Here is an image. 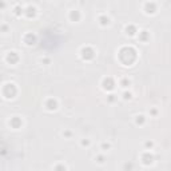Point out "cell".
<instances>
[{
	"label": "cell",
	"mask_w": 171,
	"mask_h": 171,
	"mask_svg": "<svg viewBox=\"0 0 171 171\" xmlns=\"http://www.w3.org/2000/svg\"><path fill=\"white\" fill-rule=\"evenodd\" d=\"M118 58H119V61H121L123 65H132L136 61L138 55H136V51L134 47L126 46V47H122V48L119 50Z\"/></svg>",
	"instance_id": "6da1fadb"
},
{
	"label": "cell",
	"mask_w": 171,
	"mask_h": 171,
	"mask_svg": "<svg viewBox=\"0 0 171 171\" xmlns=\"http://www.w3.org/2000/svg\"><path fill=\"white\" fill-rule=\"evenodd\" d=\"M2 94L6 99H13L16 95H17V87L15 83H6L3 86V90H2Z\"/></svg>",
	"instance_id": "7a4b0ae2"
},
{
	"label": "cell",
	"mask_w": 171,
	"mask_h": 171,
	"mask_svg": "<svg viewBox=\"0 0 171 171\" xmlns=\"http://www.w3.org/2000/svg\"><path fill=\"white\" fill-rule=\"evenodd\" d=\"M95 55H96V52H95V50H94L92 47L84 46V47H82L80 48V56H82L83 60L90 61V60H92L94 58H95Z\"/></svg>",
	"instance_id": "3957f363"
},
{
	"label": "cell",
	"mask_w": 171,
	"mask_h": 171,
	"mask_svg": "<svg viewBox=\"0 0 171 171\" xmlns=\"http://www.w3.org/2000/svg\"><path fill=\"white\" fill-rule=\"evenodd\" d=\"M115 80L114 78H111V76H106V78H103V80H102V88L104 91H107V92H110L115 88Z\"/></svg>",
	"instance_id": "277c9868"
},
{
	"label": "cell",
	"mask_w": 171,
	"mask_h": 171,
	"mask_svg": "<svg viewBox=\"0 0 171 171\" xmlns=\"http://www.w3.org/2000/svg\"><path fill=\"white\" fill-rule=\"evenodd\" d=\"M143 11L146 15H155L158 11V4L155 2H146L143 4Z\"/></svg>",
	"instance_id": "5b68a950"
},
{
	"label": "cell",
	"mask_w": 171,
	"mask_h": 171,
	"mask_svg": "<svg viewBox=\"0 0 171 171\" xmlns=\"http://www.w3.org/2000/svg\"><path fill=\"white\" fill-rule=\"evenodd\" d=\"M24 15L28 17V19H32V17H35L38 15V8L34 6V4H27L24 7Z\"/></svg>",
	"instance_id": "8992f818"
},
{
	"label": "cell",
	"mask_w": 171,
	"mask_h": 171,
	"mask_svg": "<svg viewBox=\"0 0 171 171\" xmlns=\"http://www.w3.org/2000/svg\"><path fill=\"white\" fill-rule=\"evenodd\" d=\"M23 42L25 43V46H30V47L35 46L36 43H38V36L35 34H32V32H27L23 38Z\"/></svg>",
	"instance_id": "52a82bcc"
},
{
	"label": "cell",
	"mask_w": 171,
	"mask_h": 171,
	"mask_svg": "<svg viewBox=\"0 0 171 171\" xmlns=\"http://www.w3.org/2000/svg\"><path fill=\"white\" fill-rule=\"evenodd\" d=\"M140 161L144 166H150L154 163V155H152L150 151H144L143 154L140 155Z\"/></svg>",
	"instance_id": "ba28073f"
},
{
	"label": "cell",
	"mask_w": 171,
	"mask_h": 171,
	"mask_svg": "<svg viewBox=\"0 0 171 171\" xmlns=\"http://www.w3.org/2000/svg\"><path fill=\"white\" fill-rule=\"evenodd\" d=\"M19 55H17V52H15V51H9L8 54L6 55V61L8 64H12V65H15L16 63H19Z\"/></svg>",
	"instance_id": "9c48e42d"
},
{
	"label": "cell",
	"mask_w": 171,
	"mask_h": 171,
	"mask_svg": "<svg viewBox=\"0 0 171 171\" xmlns=\"http://www.w3.org/2000/svg\"><path fill=\"white\" fill-rule=\"evenodd\" d=\"M44 107L47 111H55V110H58V107H59V103H58V100L54 99V98H48L44 103Z\"/></svg>",
	"instance_id": "30bf717a"
},
{
	"label": "cell",
	"mask_w": 171,
	"mask_h": 171,
	"mask_svg": "<svg viewBox=\"0 0 171 171\" xmlns=\"http://www.w3.org/2000/svg\"><path fill=\"white\" fill-rule=\"evenodd\" d=\"M68 19L74 23H78V21L82 20V12L79 9H71L68 12Z\"/></svg>",
	"instance_id": "8fae6325"
},
{
	"label": "cell",
	"mask_w": 171,
	"mask_h": 171,
	"mask_svg": "<svg viewBox=\"0 0 171 171\" xmlns=\"http://www.w3.org/2000/svg\"><path fill=\"white\" fill-rule=\"evenodd\" d=\"M138 32H139V31H138V28L134 24H128V25H126V27H125V34L127 36H130V38H134V36H136Z\"/></svg>",
	"instance_id": "7c38bea8"
},
{
	"label": "cell",
	"mask_w": 171,
	"mask_h": 171,
	"mask_svg": "<svg viewBox=\"0 0 171 171\" xmlns=\"http://www.w3.org/2000/svg\"><path fill=\"white\" fill-rule=\"evenodd\" d=\"M8 125L12 127V128H15V130H19L21 126H23V121L19 118V116H13V118H11L9 119V122H8Z\"/></svg>",
	"instance_id": "4fadbf2b"
},
{
	"label": "cell",
	"mask_w": 171,
	"mask_h": 171,
	"mask_svg": "<svg viewBox=\"0 0 171 171\" xmlns=\"http://www.w3.org/2000/svg\"><path fill=\"white\" fill-rule=\"evenodd\" d=\"M98 21H99V24L102 25V27H106V25L110 24V21L111 19L108 17L107 15H104V13H102V15L98 16Z\"/></svg>",
	"instance_id": "5bb4252c"
},
{
	"label": "cell",
	"mask_w": 171,
	"mask_h": 171,
	"mask_svg": "<svg viewBox=\"0 0 171 171\" xmlns=\"http://www.w3.org/2000/svg\"><path fill=\"white\" fill-rule=\"evenodd\" d=\"M138 39H139L140 42L146 43L148 39H150V34H148V31H139L138 32Z\"/></svg>",
	"instance_id": "9a60e30c"
},
{
	"label": "cell",
	"mask_w": 171,
	"mask_h": 171,
	"mask_svg": "<svg viewBox=\"0 0 171 171\" xmlns=\"http://www.w3.org/2000/svg\"><path fill=\"white\" fill-rule=\"evenodd\" d=\"M135 123L138 126H143L144 123H146V116H144L143 114H139L135 116Z\"/></svg>",
	"instance_id": "2e32d148"
},
{
	"label": "cell",
	"mask_w": 171,
	"mask_h": 171,
	"mask_svg": "<svg viewBox=\"0 0 171 171\" xmlns=\"http://www.w3.org/2000/svg\"><path fill=\"white\" fill-rule=\"evenodd\" d=\"M23 12H24V7H21L20 4H15V7H13V13L16 16H21Z\"/></svg>",
	"instance_id": "e0dca14e"
},
{
	"label": "cell",
	"mask_w": 171,
	"mask_h": 171,
	"mask_svg": "<svg viewBox=\"0 0 171 171\" xmlns=\"http://www.w3.org/2000/svg\"><path fill=\"white\" fill-rule=\"evenodd\" d=\"M119 86L123 87V88H128L131 86V80L128 78H123V79H121V82H119Z\"/></svg>",
	"instance_id": "ac0fdd59"
},
{
	"label": "cell",
	"mask_w": 171,
	"mask_h": 171,
	"mask_svg": "<svg viewBox=\"0 0 171 171\" xmlns=\"http://www.w3.org/2000/svg\"><path fill=\"white\" fill-rule=\"evenodd\" d=\"M122 99H125V100H131L132 99V92L131 91H123V94H122Z\"/></svg>",
	"instance_id": "d6986e66"
},
{
	"label": "cell",
	"mask_w": 171,
	"mask_h": 171,
	"mask_svg": "<svg viewBox=\"0 0 171 171\" xmlns=\"http://www.w3.org/2000/svg\"><path fill=\"white\" fill-rule=\"evenodd\" d=\"M0 32H2V34H8L9 32V25L7 23L0 24Z\"/></svg>",
	"instance_id": "ffe728a7"
},
{
	"label": "cell",
	"mask_w": 171,
	"mask_h": 171,
	"mask_svg": "<svg viewBox=\"0 0 171 171\" xmlns=\"http://www.w3.org/2000/svg\"><path fill=\"white\" fill-rule=\"evenodd\" d=\"M110 148H111V143H108V142H103V143L100 144V150L102 151H110Z\"/></svg>",
	"instance_id": "44dd1931"
},
{
	"label": "cell",
	"mask_w": 171,
	"mask_h": 171,
	"mask_svg": "<svg viewBox=\"0 0 171 171\" xmlns=\"http://www.w3.org/2000/svg\"><path fill=\"white\" fill-rule=\"evenodd\" d=\"M95 161H96V163H99V165H103V163L106 162V156H104L103 154H99V155H96Z\"/></svg>",
	"instance_id": "7402d4cb"
},
{
	"label": "cell",
	"mask_w": 171,
	"mask_h": 171,
	"mask_svg": "<svg viewBox=\"0 0 171 171\" xmlns=\"http://www.w3.org/2000/svg\"><path fill=\"white\" fill-rule=\"evenodd\" d=\"M54 171H67V167L63 163H58V165L54 167Z\"/></svg>",
	"instance_id": "603a6c76"
},
{
	"label": "cell",
	"mask_w": 171,
	"mask_h": 171,
	"mask_svg": "<svg viewBox=\"0 0 171 171\" xmlns=\"http://www.w3.org/2000/svg\"><path fill=\"white\" fill-rule=\"evenodd\" d=\"M116 99H118V96H116L115 94H110V95H107V102L108 103H114Z\"/></svg>",
	"instance_id": "cb8c5ba5"
},
{
	"label": "cell",
	"mask_w": 171,
	"mask_h": 171,
	"mask_svg": "<svg viewBox=\"0 0 171 171\" xmlns=\"http://www.w3.org/2000/svg\"><path fill=\"white\" fill-rule=\"evenodd\" d=\"M90 144H91V140L90 139H82L80 140V146L82 147H90Z\"/></svg>",
	"instance_id": "d4e9b609"
},
{
	"label": "cell",
	"mask_w": 171,
	"mask_h": 171,
	"mask_svg": "<svg viewBox=\"0 0 171 171\" xmlns=\"http://www.w3.org/2000/svg\"><path fill=\"white\" fill-rule=\"evenodd\" d=\"M71 135H72V132H71L70 130L63 131V136H65V138H71Z\"/></svg>",
	"instance_id": "484cf974"
},
{
	"label": "cell",
	"mask_w": 171,
	"mask_h": 171,
	"mask_svg": "<svg viewBox=\"0 0 171 171\" xmlns=\"http://www.w3.org/2000/svg\"><path fill=\"white\" fill-rule=\"evenodd\" d=\"M40 61H42V63H44L46 65H48V64L51 63V59H50V58H43V59H42Z\"/></svg>",
	"instance_id": "4316f807"
},
{
	"label": "cell",
	"mask_w": 171,
	"mask_h": 171,
	"mask_svg": "<svg viewBox=\"0 0 171 171\" xmlns=\"http://www.w3.org/2000/svg\"><path fill=\"white\" fill-rule=\"evenodd\" d=\"M144 146H146V148H151L152 146H154V142H151V140H147L146 143H144Z\"/></svg>",
	"instance_id": "83f0119b"
},
{
	"label": "cell",
	"mask_w": 171,
	"mask_h": 171,
	"mask_svg": "<svg viewBox=\"0 0 171 171\" xmlns=\"http://www.w3.org/2000/svg\"><path fill=\"white\" fill-rule=\"evenodd\" d=\"M6 7H7V3L6 2H0V9L6 8Z\"/></svg>",
	"instance_id": "f1b7e54d"
}]
</instances>
